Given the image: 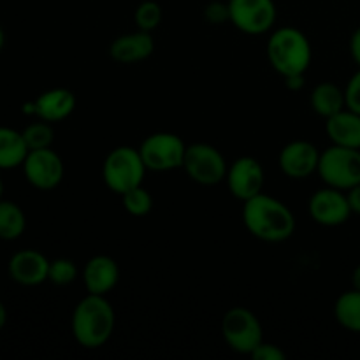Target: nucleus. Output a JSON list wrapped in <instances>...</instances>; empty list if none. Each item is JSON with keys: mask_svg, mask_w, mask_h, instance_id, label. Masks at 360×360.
Masks as SVG:
<instances>
[{"mask_svg": "<svg viewBox=\"0 0 360 360\" xmlns=\"http://www.w3.org/2000/svg\"><path fill=\"white\" fill-rule=\"evenodd\" d=\"M162 18H164V13H162L160 4L155 0H144L134 11V23H136L137 30L150 32V34L155 28H158Z\"/></svg>", "mask_w": 360, "mask_h": 360, "instance_id": "nucleus-24", "label": "nucleus"}, {"mask_svg": "<svg viewBox=\"0 0 360 360\" xmlns=\"http://www.w3.org/2000/svg\"><path fill=\"white\" fill-rule=\"evenodd\" d=\"M115 309L105 295L88 294L81 299L72 313V334L79 347L95 350L111 340L115 333Z\"/></svg>", "mask_w": 360, "mask_h": 360, "instance_id": "nucleus-2", "label": "nucleus"}, {"mask_svg": "<svg viewBox=\"0 0 360 360\" xmlns=\"http://www.w3.org/2000/svg\"><path fill=\"white\" fill-rule=\"evenodd\" d=\"M345 98H347V108L360 115V67L345 88Z\"/></svg>", "mask_w": 360, "mask_h": 360, "instance_id": "nucleus-28", "label": "nucleus"}, {"mask_svg": "<svg viewBox=\"0 0 360 360\" xmlns=\"http://www.w3.org/2000/svg\"><path fill=\"white\" fill-rule=\"evenodd\" d=\"M183 169L192 181L202 186H214L227 176V160L220 150L207 143H195L186 146Z\"/></svg>", "mask_w": 360, "mask_h": 360, "instance_id": "nucleus-7", "label": "nucleus"}, {"mask_svg": "<svg viewBox=\"0 0 360 360\" xmlns=\"http://www.w3.org/2000/svg\"><path fill=\"white\" fill-rule=\"evenodd\" d=\"M347 197H348V204H350L352 213L360 214V183L359 185L352 186L350 190H347Z\"/></svg>", "mask_w": 360, "mask_h": 360, "instance_id": "nucleus-30", "label": "nucleus"}, {"mask_svg": "<svg viewBox=\"0 0 360 360\" xmlns=\"http://www.w3.org/2000/svg\"><path fill=\"white\" fill-rule=\"evenodd\" d=\"M4 44H6V34H4L2 27H0V51H2Z\"/></svg>", "mask_w": 360, "mask_h": 360, "instance_id": "nucleus-35", "label": "nucleus"}, {"mask_svg": "<svg viewBox=\"0 0 360 360\" xmlns=\"http://www.w3.org/2000/svg\"><path fill=\"white\" fill-rule=\"evenodd\" d=\"M25 178L39 190H53L63 179V162L51 148L28 151L23 162Z\"/></svg>", "mask_w": 360, "mask_h": 360, "instance_id": "nucleus-12", "label": "nucleus"}, {"mask_svg": "<svg viewBox=\"0 0 360 360\" xmlns=\"http://www.w3.org/2000/svg\"><path fill=\"white\" fill-rule=\"evenodd\" d=\"M250 357L253 360H287V354L280 347H276V345L262 341Z\"/></svg>", "mask_w": 360, "mask_h": 360, "instance_id": "nucleus-29", "label": "nucleus"}, {"mask_svg": "<svg viewBox=\"0 0 360 360\" xmlns=\"http://www.w3.org/2000/svg\"><path fill=\"white\" fill-rule=\"evenodd\" d=\"M76 109V97L67 88H53V90L44 91L39 95L34 104H28L25 111L34 112L44 122L56 123L69 118Z\"/></svg>", "mask_w": 360, "mask_h": 360, "instance_id": "nucleus-16", "label": "nucleus"}, {"mask_svg": "<svg viewBox=\"0 0 360 360\" xmlns=\"http://www.w3.org/2000/svg\"><path fill=\"white\" fill-rule=\"evenodd\" d=\"M155 51V41L150 32L136 30L132 34L118 35L109 46V56L115 62L129 65L150 58Z\"/></svg>", "mask_w": 360, "mask_h": 360, "instance_id": "nucleus-14", "label": "nucleus"}, {"mask_svg": "<svg viewBox=\"0 0 360 360\" xmlns=\"http://www.w3.org/2000/svg\"><path fill=\"white\" fill-rule=\"evenodd\" d=\"M225 181L232 197L246 202L252 197L262 193L266 185V172L257 158L241 157L229 165Z\"/></svg>", "mask_w": 360, "mask_h": 360, "instance_id": "nucleus-10", "label": "nucleus"}, {"mask_svg": "<svg viewBox=\"0 0 360 360\" xmlns=\"http://www.w3.org/2000/svg\"><path fill=\"white\" fill-rule=\"evenodd\" d=\"M23 134L7 127H0V169H14L23 165L28 155Z\"/></svg>", "mask_w": 360, "mask_h": 360, "instance_id": "nucleus-20", "label": "nucleus"}, {"mask_svg": "<svg viewBox=\"0 0 360 360\" xmlns=\"http://www.w3.org/2000/svg\"><path fill=\"white\" fill-rule=\"evenodd\" d=\"M122 202L127 213L137 218L146 217V214H150V211L153 210V197L150 195V192H148L143 185L136 186V188L123 193Z\"/></svg>", "mask_w": 360, "mask_h": 360, "instance_id": "nucleus-23", "label": "nucleus"}, {"mask_svg": "<svg viewBox=\"0 0 360 360\" xmlns=\"http://www.w3.org/2000/svg\"><path fill=\"white\" fill-rule=\"evenodd\" d=\"M186 144L176 134L157 132L141 143L139 153L148 171L165 172L183 167Z\"/></svg>", "mask_w": 360, "mask_h": 360, "instance_id": "nucleus-8", "label": "nucleus"}, {"mask_svg": "<svg viewBox=\"0 0 360 360\" xmlns=\"http://www.w3.org/2000/svg\"><path fill=\"white\" fill-rule=\"evenodd\" d=\"M27 218L21 207L11 200H0V239L13 241L25 232Z\"/></svg>", "mask_w": 360, "mask_h": 360, "instance_id": "nucleus-22", "label": "nucleus"}, {"mask_svg": "<svg viewBox=\"0 0 360 360\" xmlns=\"http://www.w3.org/2000/svg\"><path fill=\"white\" fill-rule=\"evenodd\" d=\"M326 132L333 144L345 148H355L360 150V115L345 108L343 111L336 112L327 118Z\"/></svg>", "mask_w": 360, "mask_h": 360, "instance_id": "nucleus-18", "label": "nucleus"}, {"mask_svg": "<svg viewBox=\"0 0 360 360\" xmlns=\"http://www.w3.org/2000/svg\"><path fill=\"white\" fill-rule=\"evenodd\" d=\"M311 108L322 118H330L347 108L345 90L329 81L316 84L311 91Z\"/></svg>", "mask_w": 360, "mask_h": 360, "instance_id": "nucleus-19", "label": "nucleus"}, {"mask_svg": "<svg viewBox=\"0 0 360 360\" xmlns=\"http://www.w3.org/2000/svg\"><path fill=\"white\" fill-rule=\"evenodd\" d=\"M243 204V221L253 238L266 243H283L294 236L295 217L281 200L262 192Z\"/></svg>", "mask_w": 360, "mask_h": 360, "instance_id": "nucleus-1", "label": "nucleus"}, {"mask_svg": "<svg viewBox=\"0 0 360 360\" xmlns=\"http://www.w3.org/2000/svg\"><path fill=\"white\" fill-rule=\"evenodd\" d=\"M316 172L327 186L347 192L360 183V150L333 144L320 153Z\"/></svg>", "mask_w": 360, "mask_h": 360, "instance_id": "nucleus-5", "label": "nucleus"}, {"mask_svg": "<svg viewBox=\"0 0 360 360\" xmlns=\"http://www.w3.org/2000/svg\"><path fill=\"white\" fill-rule=\"evenodd\" d=\"M7 322V311H6V306L0 302V330H2V327L6 326Z\"/></svg>", "mask_w": 360, "mask_h": 360, "instance_id": "nucleus-34", "label": "nucleus"}, {"mask_svg": "<svg viewBox=\"0 0 360 360\" xmlns=\"http://www.w3.org/2000/svg\"><path fill=\"white\" fill-rule=\"evenodd\" d=\"M267 58L283 77L304 74L311 65L313 51L308 37L294 27H281L267 41Z\"/></svg>", "mask_w": 360, "mask_h": 360, "instance_id": "nucleus-3", "label": "nucleus"}, {"mask_svg": "<svg viewBox=\"0 0 360 360\" xmlns=\"http://www.w3.org/2000/svg\"><path fill=\"white\" fill-rule=\"evenodd\" d=\"M350 55L354 58V62L360 67V27L350 37Z\"/></svg>", "mask_w": 360, "mask_h": 360, "instance_id": "nucleus-31", "label": "nucleus"}, {"mask_svg": "<svg viewBox=\"0 0 360 360\" xmlns=\"http://www.w3.org/2000/svg\"><path fill=\"white\" fill-rule=\"evenodd\" d=\"M221 336L236 354L252 355L264 341V330L255 313L238 306L224 315Z\"/></svg>", "mask_w": 360, "mask_h": 360, "instance_id": "nucleus-6", "label": "nucleus"}, {"mask_svg": "<svg viewBox=\"0 0 360 360\" xmlns=\"http://www.w3.org/2000/svg\"><path fill=\"white\" fill-rule=\"evenodd\" d=\"M231 23L248 35H262L276 23L274 0H229Z\"/></svg>", "mask_w": 360, "mask_h": 360, "instance_id": "nucleus-9", "label": "nucleus"}, {"mask_svg": "<svg viewBox=\"0 0 360 360\" xmlns=\"http://www.w3.org/2000/svg\"><path fill=\"white\" fill-rule=\"evenodd\" d=\"M49 260L35 250L18 252L9 262V274L16 283L35 287L48 280Z\"/></svg>", "mask_w": 360, "mask_h": 360, "instance_id": "nucleus-17", "label": "nucleus"}, {"mask_svg": "<svg viewBox=\"0 0 360 360\" xmlns=\"http://www.w3.org/2000/svg\"><path fill=\"white\" fill-rule=\"evenodd\" d=\"M2 190H4V185H2V179H0V197H2Z\"/></svg>", "mask_w": 360, "mask_h": 360, "instance_id": "nucleus-36", "label": "nucleus"}, {"mask_svg": "<svg viewBox=\"0 0 360 360\" xmlns=\"http://www.w3.org/2000/svg\"><path fill=\"white\" fill-rule=\"evenodd\" d=\"M352 285H354L355 290H360V264L354 269V274H352Z\"/></svg>", "mask_w": 360, "mask_h": 360, "instance_id": "nucleus-33", "label": "nucleus"}, {"mask_svg": "<svg viewBox=\"0 0 360 360\" xmlns=\"http://www.w3.org/2000/svg\"><path fill=\"white\" fill-rule=\"evenodd\" d=\"M146 171L139 150L132 146H118L105 157L102 165V179L111 192L123 195L129 190L143 185Z\"/></svg>", "mask_w": 360, "mask_h": 360, "instance_id": "nucleus-4", "label": "nucleus"}, {"mask_svg": "<svg viewBox=\"0 0 360 360\" xmlns=\"http://www.w3.org/2000/svg\"><path fill=\"white\" fill-rule=\"evenodd\" d=\"M285 84H287L288 90L299 91L304 86V74H297V76H288L285 77Z\"/></svg>", "mask_w": 360, "mask_h": 360, "instance_id": "nucleus-32", "label": "nucleus"}, {"mask_svg": "<svg viewBox=\"0 0 360 360\" xmlns=\"http://www.w3.org/2000/svg\"><path fill=\"white\" fill-rule=\"evenodd\" d=\"M83 281L88 294L108 295L120 281L118 264L108 255L91 257L83 269Z\"/></svg>", "mask_w": 360, "mask_h": 360, "instance_id": "nucleus-15", "label": "nucleus"}, {"mask_svg": "<svg viewBox=\"0 0 360 360\" xmlns=\"http://www.w3.org/2000/svg\"><path fill=\"white\" fill-rule=\"evenodd\" d=\"M334 316L343 329L360 334V290H348L338 297Z\"/></svg>", "mask_w": 360, "mask_h": 360, "instance_id": "nucleus-21", "label": "nucleus"}, {"mask_svg": "<svg viewBox=\"0 0 360 360\" xmlns=\"http://www.w3.org/2000/svg\"><path fill=\"white\" fill-rule=\"evenodd\" d=\"M204 18L207 23L220 25L224 21H231V14H229V4L220 2V0H213L204 7Z\"/></svg>", "mask_w": 360, "mask_h": 360, "instance_id": "nucleus-27", "label": "nucleus"}, {"mask_svg": "<svg viewBox=\"0 0 360 360\" xmlns=\"http://www.w3.org/2000/svg\"><path fill=\"white\" fill-rule=\"evenodd\" d=\"M308 211L313 221L322 227H340L352 214L347 193L333 186L316 190L309 199Z\"/></svg>", "mask_w": 360, "mask_h": 360, "instance_id": "nucleus-11", "label": "nucleus"}, {"mask_svg": "<svg viewBox=\"0 0 360 360\" xmlns=\"http://www.w3.org/2000/svg\"><path fill=\"white\" fill-rule=\"evenodd\" d=\"M23 139L27 143L28 150H42V148H51L53 139H55V132H53L49 122H39L32 123L23 130Z\"/></svg>", "mask_w": 360, "mask_h": 360, "instance_id": "nucleus-25", "label": "nucleus"}, {"mask_svg": "<svg viewBox=\"0 0 360 360\" xmlns=\"http://www.w3.org/2000/svg\"><path fill=\"white\" fill-rule=\"evenodd\" d=\"M320 151L308 141H292L281 150L278 164L285 176L292 179H304L319 171Z\"/></svg>", "mask_w": 360, "mask_h": 360, "instance_id": "nucleus-13", "label": "nucleus"}, {"mask_svg": "<svg viewBox=\"0 0 360 360\" xmlns=\"http://www.w3.org/2000/svg\"><path fill=\"white\" fill-rule=\"evenodd\" d=\"M77 278V266L70 259H56L49 262L48 280L53 285L65 287Z\"/></svg>", "mask_w": 360, "mask_h": 360, "instance_id": "nucleus-26", "label": "nucleus"}]
</instances>
